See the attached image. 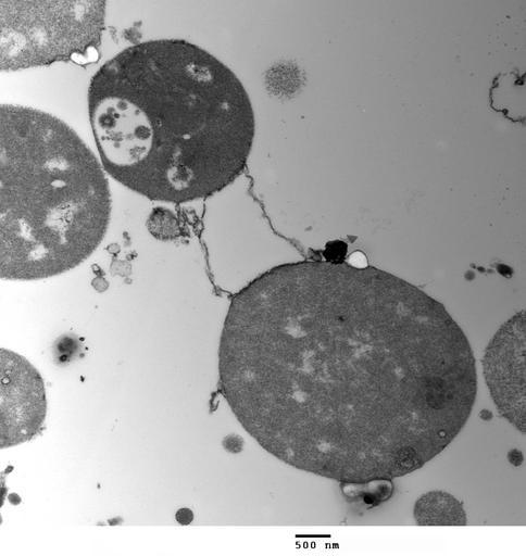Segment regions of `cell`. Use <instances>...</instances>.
Segmentation results:
<instances>
[{"instance_id":"6da1fadb","label":"cell","mask_w":526,"mask_h":556,"mask_svg":"<svg viewBox=\"0 0 526 556\" xmlns=\"http://www.w3.org/2000/svg\"><path fill=\"white\" fill-rule=\"evenodd\" d=\"M222 393L281 462L347 484L422 468L475 403V358L435 299L380 269L301 262L231 300Z\"/></svg>"},{"instance_id":"7a4b0ae2","label":"cell","mask_w":526,"mask_h":556,"mask_svg":"<svg viewBox=\"0 0 526 556\" xmlns=\"http://www.w3.org/2000/svg\"><path fill=\"white\" fill-rule=\"evenodd\" d=\"M103 168L154 201L210 197L246 166L255 122L237 75L183 39L132 45L103 63L88 87Z\"/></svg>"},{"instance_id":"3957f363","label":"cell","mask_w":526,"mask_h":556,"mask_svg":"<svg viewBox=\"0 0 526 556\" xmlns=\"http://www.w3.org/2000/svg\"><path fill=\"white\" fill-rule=\"evenodd\" d=\"M1 278L36 280L73 269L102 241L108 178L93 152L60 118L0 109Z\"/></svg>"},{"instance_id":"277c9868","label":"cell","mask_w":526,"mask_h":556,"mask_svg":"<svg viewBox=\"0 0 526 556\" xmlns=\"http://www.w3.org/2000/svg\"><path fill=\"white\" fill-rule=\"evenodd\" d=\"M103 0H1L0 68L16 71L86 55L99 47Z\"/></svg>"},{"instance_id":"5b68a950","label":"cell","mask_w":526,"mask_h":556,"mask_svg":"<svg viewBox=\"0 0 526 556\" xmlns=\"http://www.w3.org/2000/svg\"><path fill=\"white\" fill-rule=\"evenodd\" d=\"M46 415V389L38 370L22 355L1 349V448L32 440Z\"/></svg>"},{"instance_id":"8992f818","label":"cell","mask_w":526,"mask_h":556,"mask_svg":"<svg viewBox=\"0 0 526 556\" xmlns=\"http://www.w3.org/2000/svg\"><path fill=\"white\" fill-rule=\"evenodd\" d=\"M484 374L501 415L525 433V312L497 331L484 356Z\"/></svg>"},{"instance_id":"52a82bcc","label":"cell","mask_w":526,"mask_h":556,"mask_svg":"<svg viewBox=\"0 0 526 556\" xmlns=\"http://www.w3.org/2000/svg\"><path fill=\"white\" fill-rule=\"evenodd\" d=\"M413 513L421 526H464L467 521L462 503L444 491L423 494Z\"/></svg>"},{"instance_id":"ba28073f","label":"cell","mask_w":526,"mask_h":556,"mask_svg":"<svg viewBox=\"0 0 526 556\" xmlns=\"http://www.w3.org/2000/svg\"><path fill=\"white\" fill-rule=\"evenodd\" d=\"M149 231L160 239H172L180 233V226L175 216L163 207L152 211L148 219Z\"/></svg>"},{"instance_id":"9c48e42d","label":"cell","mask_w":526,"mask_h":556,"mask_svg":"<svg viewBox=\"0 0 526 556\" xmlns=\"http://www.w3.org/2000/svg\"><path fill=\"white\" fill-rule=\"evenodd\" d=\"M347 252V245L340 241H334L326 245L324 255L328 262H342L343 256Z\"/></svg>"},{"instance_id":"30bf717a","label":"cell","mask_w":526,"mask_h":556,"mask_svg":"<svg viewBox=\"0 0 526 556\" xmlns=\"http://www.w3.org/2000/svg\"><path fill=\"white\" fill-rule=\"evenodd\" d=\"M224 446L231 453H238L242 447V440L239 437L230 435L224 441Z\"/></svg>"},{"instance_id":"8fae6325","label":"cell","mask_w":526,"mask_h":556,"mask_svg":"<svg viewBox=\"0 0 526 556\" xmlns=\"http://www.w3.org/2000/svg\"><path fill=\"white\" fill-rule=\"evenodd\" d=\"M175 517L180 525H188L192 521L193 514L188 508H181L176 513Z\"/></svg>"},{"instance_id":"7c38bea8","label":"cell","mask_w":526,"mask_h":556,"mask_svg":"<svg viewBox=\"0 0 526 556\" xmlns=\"http://www.w3.org/2000/svg\"><path fill=\"white\" fill-rule=\"evenodd\" d=\"M508 458H509L510 463L513 464L514 466H518L523 462V455L517 450L511 451L508 455Z\"/></svg>"},{"instance_id":"4fadbf2b","label":"cell","mask_w":526,"mask_h":556,"mask_svg":"<svg viewBox=\"0 0 526 556\" xmlns=\"http://www.w3.org/2000/svg\"><path fill=\"white\" fill-rule=\"evenodd\" d=\"M498 270H499L501 274H503L504 276H506V275H508V271H510V273H511V269H510L509 267H506V266H503V269H498Z\"/></svg>"}]
</instances>
